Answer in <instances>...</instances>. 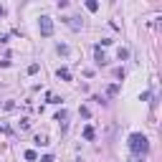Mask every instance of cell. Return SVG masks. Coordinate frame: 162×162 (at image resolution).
Returning a JSON list of instances; mask_svg holds the SVG:
<instances>
[{
  "label": "cell",
  "mask_w": 162,
  "mask_h": 162,
  "mask_svg": "<svg viewBox=\"0 0 162 162\" xmlns=\"http://www.w3.org/2000/svg\"><path fill=\"white\" fill-rule=\"evenodd\" d=\"M147 147H150V145H147V137H145V134H132V137H129V150H132L134 155H139V152L145 155Z\"/></svg>",
  "instance_id": "6da1fadb"
},
{
  "label": "cell",
  "mask_w": 162,
  "mask_h": 162,
  "mask_svg": "<svg viewBox=\"0 0 162 162\" xmlns=\"http://www.w3.org/2000/svg\"><path fill=\"white\" fill-rule=\"evenodd\" d=\"M40 33H43V36H51V33H53V23H51L48 15L40 18Z\"/></svg>",
  "instance_id": "7a4b0ae2"
},
{
  "label": "cell",
  "mask_w": 162,
  "mask_h": 162,
  "mask_svg": "<svg viewBox=\"0 0 162 162\" xmlns=\"http://www.w3.org/2000/svg\"><path fill=\"white\" fill-rule=\"evenodd\" d=\"M96 64H99V66L107 64V56H104V51H101V48H96Z\"/></svg>",
  "instance_id": "3957f363"
},
{
  "label": "cell",
  "mask_w": 162,
  "mask_h": 162,
  "mask_svg": "<svg viewBox=\"0 0 162 162\" xmlns=\"http://www.w3.org/2000/svg\"><path fill=\"white\" fill-rule=\"evenodd\" d=\"M66 23H69V26H71L74 31H79V28H81V23H79V18H66Z\"/></svg>",
  "instance_id": "277c9868"
},
{
  "label": "cell",
  "mask_w": 162,
  "mask_h": 162,
  "mask_svg": "<svg viewBox=\"0 0 162 162\" xmlns=\"http://www.w3.org/2000/svg\"><path fill=\"white\" fill-rule=\"evenodd\" d=\"M58 79H64V81H69V79H71L69 69H58Z\"/></svg>",
  "instance_id": "5b68a950"
},
{
  "label": "cell",
  "mask_w": 162,
  "mask_h": 162,
  "mask_svg": "<svg viewBox=\"0 0 162 162\" xmlns=\"http://www.w3.org/2000/svg\"><path fill=\"white\" fill-rule=\"evenodd\" d=\"M84 137H86V139H94V129L86 127V129H84Z\"/></svg>",
  "instance_id": "8992f818"
},
{
  "label": "cell",
  "mask_w": 162,
  "mask_h": 162,
  "mask_svg": "<svg viewBox=\"0 0 162 162\" xmlns=\"http://www.w3.org/2000/svg\"><path fill=\"white\" fill-rule=\"evenodd\" d=\"M86 8H89V10H96V8H99V3H96V0H89Z\"/></svg>",
  "instance_id": "52a82bcc"
},
{
  "label": "cell",
  "mask_w": 162,
  "mask_h": 162,
  "mask_svg": "<svg viewBox=\"0 0 162 162\" xmlns=\"http://www.w3.org/2000/svg\"><path fill=\"white\" fill-rule=\"evenodd\" d=\"M36 145L40 147V145H48V142H46V137H40V134H38V137H36Z\"/></svg>",
  "instance_id": "ba28073f"
},
{
  "label": "cell",
  "mask_w": 162,
  "mask_h": 162,
  "mask_svg": "<svg viewBox=\"0 0 162 162\" xmlns=\"http://www.w3.org/2000/svg\"><path fill=\"white\" fill-rule=\"evenodd\" d=\"M0 15H3V8H0Z\"/></svg>",
  "instance_id": "9c48e42d"
}]
</instances>
